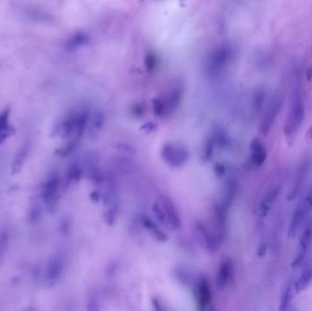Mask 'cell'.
Here are the masks:
<instances>
[{"instance_id": "6da1fadb", "label": "cell", "mask_w": 312, "mask_h": 311, "mask_svg": "<svg viewBox=\"0 0 312 311\" xmlns=\"http://www.w3.org/2000/svg\"><path fill=\"white\" fill-rule=\"evenodd\" d=\"M305 116V102L299 88L297 87L293 89L289 110L284 126V133L288 144H292L297 133L304 122Z\"/></svg>"}, {"instance_id": "7a4b0ae2", "label": "cell", "mask_w": 312, "mask_h": 311, "mask_svg": "<svg viewBox=\"0 0 312 311\" xmlns=\"http://www.w3.org/2000/svg\"><path fill=\"white\" fill-rule=\"evenodd\" d=\"M104 191L101 194V198L104 201L106 211L104 213V221L109 225L115 223L119 212V198L118 189L115 182L111 177H104L103 180Z\"/></svg>"}, {"instance_id": "3957f363", "label": "cell", "mask_w": 312, "mask_h": 311, "mask_svg": "<svg viewBox=\"0 0 312 311\" xmlns=\"http://www.w3.org/2000/svg\"><path fill=\"white\" fill-rule=\"evenodd\" d=\"M282 106L283 96L279 93H276L270 99L269 103L267 104L259 123V132L263 136H266L270 133L273 126L276 122V120L278 119Z\"/></svg>"}, {"instance_id": "277c9868", "label": "cell", "mask_w": 312, "mask_h": 311, "mask_svg": "<svg viewBox=\"0 0 312 311\" xmlns=\"http://www.w3.org/2000/svg\"><path fill=\"white\" fill-rule=\"evenodd\" d=\"M161 156L168 166L181 167L185 166L189 160V152L180 144L168 143L162 147Z\"/></svg>"}, {"instance_id": "5b68a950", "label": "cell", "mask_w": 312, "mask_h": 311, "mask_svg": "<svg viewBox=\"0 0 312 311\" xmlns=\"http://www.w3.org/2000/svg\"><path fill=\"white\" fill-rule=\"evenodd\" d=\"M194 237L197 243L209 253H214L218 250L222 244V242L217 239V237L213 231L212 228H209L202 222L196 223L194 226Z\"/></svg>"}, {"instance_id": "8992f818", "label": "cell", "mask_w": 312, "mask_h": 311, "mask_svg": "<svg viewBox=\"0 0 312 311\" xmlns=\"http://www.w3.org/2000/svg\"><path fill=\"white\" fill-rule=\"evenodd\" d=\"M312 244V221L307 222V225L304 227V230L301 234V237L299 239V246L295 254V257L293 259V268H297L302 265L305 261L306 257L308 255V252L310 250Z\"/></svg>"}, {"instance_id": "52a82bcc", "label": "cell", "mask_w": 312, "mask_h": 311, "mask_svg": "<svg viewBox=\"0 0 312 311\" xmlns=\"http://www.w3.org/2000/svg\"><path fill=\"white\" fill-rule=\"evenodd\" d=\"M157 201L159 202L165 213L168 224V229L174 231L179 230L182 226V220L176 206L173 204V200L166 195H162Z\"/></svg>"}, {"instance_id": "ba28073f", "label": "cell", "mask_w": 312, "mask_h": 311, "mask_svg": "<svg viewBox=\"0 0 312 311\" xmlns=\"http://www.w3.org/2000/svg\"><path fill=\"white\" fill-rule=\"evenodd\" d=\"M311 212V209L306 204L305 201H300L293 211L292 216L288 225V236L289 239H295L298 235L302 225L304 224L307 215Z\"/></svg>"}, {"instance_id": "9c48e42d", "label": "cell", "mask_w": 312, "mask_h": 311, "mask_svg": "<svg viewBox=\"0 0 312 311\" xmlns=\"http://www.w3.org/2000/svg\"><path fill=\"white\" fill-rule=\"evenodd\" d=\"M195 299L199 310H206L212 300V290L208 279L202 276L195 280L194 284Z\"/></svg>"}, {"instance_id": "30bf717a", "label": "cell", "mask_w": 312, "mask_h": 311, "mask_svg": "<svg viewBox=\"0 0 312 311\" xmlns=\"http://www.w3.org/2000/svg\"><path fill=\"white\" fill-rule=\"evenodd\" d=\"M235 277V265L230 258H225L220 262L216 275V285L219 289H225L232 283Z\"/></svg>"}, {"instance_id": "8fae6325", "label": "cell", "mask_w": 312, "mask_h": 311, "mask_svg": "<svg viewBox=\"0 0 312 311\" xmlns=\"http://www.w3.org/2000/svg\"><path fill=\"white\" fill-rule=\"evenodd\" d=\"M60 186V178L57 173L52 174L47 181L41 192V197L48 206H52L57 202Z\"/></svg>"}, {"instance_id": "7c38bea8", "label": "cell", "mask_w": 312, "mask_h": 311, "mask_svg": "<svg viewBox=\"0 0 312 311\" xmlns=\"http://www.w3.org/2000/svg\"><path fill=\"white\" fill-rule=\"evenodd\" d=\"M309 171H310V164L308 162L303 163L301 166H299V170L294 178L292 187L288 195V201H293L297 198L301 189L303 188L306 180L308 178Z\"/></svg>"}, {"instance_id": "4fadbf2b", "label": "cell", "mask_w": 312, "mask_h": 311, "mask_svg": "<svg viewBox=\"0 0 312 311\" xmlns=\"http://www.w3.org/2000/svg\"><path fill=\"white\" fill-rule=\"evenodd\" d=\"M250 160L254 166L260 167L264 165L267 158V152L264 143L259 139L254 138L250 143Z\"/></svg>"}, {"instance_id": "5bb4252c", "label": "cell", "mask_w": 312, "mask_h": 311, "mask_svg": "<svg viewBox=\"0 0 312 311\" xmlns=\"http://www.w3.org/2000/svg\"><path fill=\"white\" fill-rule=\"evenodd\" d=\"M280 191H281L280 186H275V187H273L272 189L267 191L265 196L262 198L260 204H259V214L260 216H262V217L266 216L268 212L270 211L273 204L275 203V201L279 196Z\"/></svg>"}, {"instance_id": "9a60e30c", "label": "cell", "mask_w": 312, "mask_h": 311, "mask_svg": "<svg viewBox=\"0 0 312 311\" xmlns=\"http://www.w3.org/2000/svg\"><path fill=\"white\" fill-rule=\"evenodd\" d=\"M63 271V260L60 257L52 258L47 267L46 278L48 282L54 284L60 278Z\"/></svg>"}, {"instance_id": "2e32d148", "label": "cell", "mask_w": 312, "mask_h": 311, "mask_svg": "<svg viewBox=\"0 0 312 311\" xmlns=\"http://www.w3.org/2000/svg\"><path fill=\"white\" fill-rule=\"evenodd\" d=\"M142 224L144 226V228L147 231L151 234V236L153 239H156L159 242H166L167 240V236L166 233L160 228L159 225H157L153 219L150 218L147 215H143L142 217Z\"/></svg>"}, {"instance_id": "e0dca14e", "label": "cell", "mask_w": 312, "mask_h": 311, "mask_svg": "<svg viewBox=\"0 0 312 311\" xmlns=\"http://www.w3.org/2000/svg\"><path fill=\"white\" fill-rule=\"evenodd\" d=\"M312 264L308 265L305 268L303 269V271L301 272L300 277H299L297 281L295 282L294 285V288L296 293H301V292L306 290L309 286L312 284Z\"/></svg>"}, {"instance_id": "ac0fdd59", "label": "cell", "mask_w": 312, "mask_h": 311, "mask_svg": "<svg viewBox=\"0 0 312 311\" xmlns=\"http://www.w3.org/2000/svg\"><path fill=\"white\" fill-rule=\"evenodd\" d=\"M28 152H29V144H25L24 145L20 148V151L16 154L13 162H12V166H11V172H12V173L20 172L22 166L26 162Z\"/></svg>"}, {"instance_id": "d6986e66", "label": "cell", "mask_w": 312, "mask_h": 311, "mask_svg": "<svg viewBox=\"0 0 312 311\" xmlns=\"http://www.w3.org/2000/svg\"><path fill=\"white\" fill-rule=\"evenodd\" d=\"M9 114L5 112L0 115V144H2L6 140L13 134V129L8 124Z\"/></svg>"}, {"instance_id": "ffe728a7", "label": "cell", "mask_w": 312, "mask_h": 311, "mask_svg": "<svg viewBox=\"0 0 312 311\" xmlns=\"http://www.w3.org/2000/svg\"><path fill=\"white\" fill-rule=\"evenodd\" d=\"M292 286L289 284L287 285L282 291V295L280 298V306H279L280 311H287L289 308V306L292 303Z\"/></svg>"}, {"instance_id": "44dd1931", "label": "cell", "mask_w": 312, "mask_h": 311, "mask_svg": "<svg viewBox=\"0 0 312 311\" xmlns=\"http://www.w3.org/2000/svg\"><path fill=\"white\" fill-rule=\"evenodd\" d=\"M83 175V167L79 164H74L70 167L68 174H67V182L68 184L77 183L79 182Z\"/></svg>"}, {"instance_id": "7402d4cb", "label": "cell", "mask_w": 312, "mask_h": 311, "mask_svg": "<svg viewBox=\"0 0 312 311\" xmlns=\"http://www.w3.org/2000/svg\"><path fill=\"white\" fill-rule=\"evenodd\" d=\"M102 125H103V116L100 113H95L89 128L90 135H92L93 137L97 136L100 133Z\"/></svg>"}, {"instance_id": "603a6c76", "label": "cell", "mask_w": 312, "mask_h": 311, "mask_svg": "<svg viewBox=\"0 0 312 311\" xmlns=\"http://www.w3.org/2000/svg\"><path fill=\"white\" fill-rule=\"evenodd\" d=\"M152 210H153V215L156 217L157 221L159 222L160 224L164 225L165 227L168 229V224H167V220H166L165 213H164V210H163V208H162V206L160 205L158 201H156L153 204V206H152Z\"/></svg>"}, {"instance_id": "cb8c5ba5", "label": "cell", "mask_w": 312, "mask_h": 311, "mask_svg": "<svg viewBox=\"0 0 312 311\" xmlns=\"http://www.w3.org/2000/svg\"><path fill=\"white\" fill-rule=\"evenodd\" d=\"M216 147H217L216 144L215 143V141L213 139L212 136L209 139L206 141V144L204 147V158L206 161H210L212 159L214 152Z\"/></svg>"}, {"instance_id": "d4e9b609", "label": "cell", "mask_w": 312, "mask_h": 311, "mask_svg": "<svg viewBox=\"0 0 312 311\" xmlns=\"http://www.w3.org/2000/svg\"><path fill=\"white\" fill-rule=\"evenodd\" d=\"M78 144V139H75L73 138L72 140H71L66 145L61 147L59 150H57V154H59L62 157H65L68 156L69 154H71L72 152H73L74 149L76 148V145Z\"/></svg>"}, {"instance_id": "484cf974", "label": "cell", "mask_w": 312, "mask_h": 311, "mask_svg": "<svg viewBox=\"0 0 312 311\" xmlns=\"http://www.w3.org/2000/svg\"><path fill=\"white\" fill-rule=\"evenodd\" d=\"M7 245V235L6 233H3L0 235V259L4 255V252L6 250Z\"/></svg>"}, {"instance_id": "4316f807", "label": "cell", "mask_w": 312, "mask_h": 311, "mask_svg": "<svg viewBox=\"0 0 312 311\" xmlns=\"http://www.w3.org/2000/svg\"><path fill=\"white\" fill-rule=\"evenodd\" d=\"M214 171L217 176H222L226 172V167L222 163H217L214 167Z\"/></svg>"}, {"instance_id": "83f0119b", "label": "cell", "mask_w": 312, "mask_h": 311, "mask_svg": "<svg viewBox=\"0 0 312 311\" xmlns=\"http://www.w3.org/2000/svg\"><path fill=\"white\" fill-rule=\"evenodd\" d=\"M304 201H305L307 205L309 206V208L311 209V211H312V189L310 192H308V194L306 195V197L304 198Z\"/></svg>"}, {"instance_id": "f1b7e54d", "label": "cell", "mask_w": 312, "mask_h": 311, "mask_svg": "<svg viewBox=\"0 0 312 311\" xmlns=\"http://www.w3.org/2000/svg\"><path fill=\"white\" fill-rule=\"evenodd\" d=\"M91 198H92L93 202H98V201L101 198V194H100V192H98V191H94V192H92V194H91Z\"/></svg>"}, {"instance_id": "f546056e", "label": "cell", "mask_w": 312, "mask_h": 311, "mask_svg": "<svg viewBox=\"0 0 312 311\" xmlns=\"http://www.w3.org/2000/svg\"><path fill=\"white\" fill-rule=\"evenodd\" d=\"M155 129H156V126L153 124V125L151 127V126H149V123H147V124H145V125L143 127V130H144V131H146L147 133H151V132L154 131Z\"/></svg>"}, {"instance_id": "4dcf8cb0", "label": "cell", "mask_w": 312, "mask_h": 311, "mask_svg": "<svg viewBox=\"0 0 312 311\" xmlns=\"http://www.w3.org/2000/svg\"><path fill=\"white\" fill-rule=\"evenodd\" d=\"M306 77H307V80L308 81H312V64L311 66L309 67L307 73H306Z\"/></svg>"}, {"instance_id": "1f68e13d", "label": "cell", "mask_w": 312, "mask_h": 311, "mask_svg": "<svg viewBox=\"0 0 312 311\" xmlns=\"http://www.w3.org/2000/svg\"><path fill=\"white\" fill-rule=\"evenodd\" d=\"M309 137H310L312 141V126L311 127V129H310V132H309Z\"/></svg>"}]
</instances>
